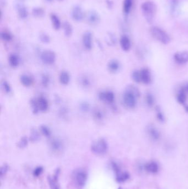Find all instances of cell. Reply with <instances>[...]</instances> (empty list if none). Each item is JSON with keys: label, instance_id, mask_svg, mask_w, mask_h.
Here are the masks:
<instances>
[{"label": "cell", "instance_id": "1", "mask_svg": "<svg viewBox=\"0 0 188 189\" xmlns=\"http://www.w3.org/2000/svg\"><path fill=\"white\" fill-rule=\"evenodd\" d=\"M140 96V92L138 88L133 85L127 86L123 95V102L126 108L134 109L138 99Z\"/></svg>", "mask_w": 188, "mask_h": 189}, {"label": "cell", "instance_id": "2", "mask_svg": "<svg viewBox=\"0 0 188 189\" xmlns=\"http://www.w3.org/2000/svg\"><path fill=\"white\" fill-rule=\"evenodd\" d=\"M90 149L95 155H105L108 151V143L105 139H97L92 142L90 146Z\"/></svg>", "mask_w": 188, "mask_h": 189}, {"label": "cell", "instance_id": "3", "mask_svg": "<svg viewBox=\"0 0 188 189\" xmlns=\"http://www.w3.org/2000/svg\"><path fill=\"white\" fill-rule=\"evenodd\" d=\"M151 34L153 38L163 44H168L171 41V38L164 30L157 27L151 28Z\"/></svg>", "mask_w": 188, "mask_h": 189}, {"label": "cell", "instance_id": "4", "mask_svg": "<svg viewBox=\"0 0 188 189\" xmlns=\"http://www.w3.org/2000/svg\"><path fill=\"white\" fill-rule=\"evenodd\" d=\"M141 10L146 20L148 22H151L156 13V7L154 3L151 1H146L142 3Z\"/></svg>", "mask_w": 188, "mask_h": 189}, {"label": "cell", "instance_id": "5", "mask_svg": "<svg viewBox=\"0 0 188 189\" xmlns=\"http://www.w3.org/2000/svg\"><path fill=\"white\" fill-rule=\"evenodd\" d=\"M111 166L113 171L116 174V181L119 183H123L126 182L130 178V174L127 172H124L121 169L119 164L113 161L111 162Z\"/></svg>", "mask_w": 188, "mask_h": 189}, {"label": "cell", "instance_id": "6", "mask_svg": "<svg viewBox=\"0 0 188 189\" xmlns=\"http://www.w3.org/2000/svg\"><path fill=\"white\" fill-rule=\"evenodd\" d=\"M73 178L77 185L81 187H82L86 184L88 178V175L87 173L85 172V170L79 169L76 170L74 173Z\"/></svg>", "mask_w": 188, "mask_h": 189}, {"label": "cell", "instance_id": "7", "mask_svg": "<svg viewBox=\"0 0 188 189\" xmlns=\"http://www.w3.org/2000/svg\"><path fill=\"white\" fill-rule=\"evenodd\" d=\"M98 98L100 101L109 105H111L114 103L115 95L113 91L111 90L100 91L98 93Z\"/></svg>", "mask_w": 188, "mask_h": 189}, {"label": "cell", "instance_id": "8", "mask_svg": "<svg viewBox=\"0 0 188 189\" xmlns=\"http://www.w3.org/2000/svg\"><path fill=\"white\" fill-rule=\"evenodd\" d=\"M40 58L43 63L47 65H51L54 64L55 61V53L53 51L50 50L44 51L41 54Z\"/></svg>", "mask_w": 188, "mask_h": 189}, {"label": "cell", "instance_id": "9", "mask_svg": "<svg viewBox=\"0 0 188 189\" xmlns=\"http://www.w3.org/2000/svg\"><path fill=\"white\" fill-rule=\"evenodd\" d=\"M60 169H57L55 174L51 176H48V182L50 189H61L59 182Z\"/></svg>", "mask_w": 188, "mask_h": 189}, {"label": "cell", "instance_id": "10", "mask_svg": "<svg viewBox=\"0 0 188 189\" xmlns=\"http://www.w3.org/2000/svg\"><path fill=\"white\" fill-rule=\"evenodd\" d=\"M141 83L145 85H150L152 82V77L150 69L142 68L140 70Z\"/></svg>", "mask_w": 188, "mask_h": 189}, {"label": "cell", "instance_id": "11", "mask_svg": "<svg viewBox=\"0 0 188 189\" xmlns=\"http://www.w3.org/2000/svg\"><path fill=\"white\" fill-rule=\"evenodd\" d=\"M147 133L151 139L153 141H157L160 138V133L158 129L153 125H149L147 127Z\"/></svg>", "mask_w": 188, "mask_h": 189}, {"label": "cell", "instance_id": "12", "mask_svg": "<svg viewBox=\"0 0 188 189\" xmlns=\"http://www.w3.org/2000/svg\"><path fill=\"white\" fill-rule=\"evenodd\" d=\"M143 168L148 173L155 174L159 172L160 166L156 161H150L144 165Z\"/></svg>", "mask_w": 188, "mask_h": 189}, {"label": "cell", "instance_id": "13", "mask_svg": "<svg viewBox=\"0 0 188 189\" xmlns=\"http://www.w3.org/2000/svg\"><path fill=\"white\" fill-rule=\"evenodd\" d=\"M71 16L73 20L76 22H81L84 17V13L82 9L79 6H75L73 8L71 12Z\"/></svg>", "mask_w": 188, "mask_h": 189}, {"label": "cell", "instance_id": "14", "mask_svg": "<svg viewBox=\"0 0 188 189\" xmlns=\"http://www.w3.org/2000/svg\"><path fill=\"white\" fill-rule=\"evenodd\" d=\"M92 34L90 32H86L84 33L82 38V42L85 48L87 50H91L93 47Z\"/></svg>", "mask_w": 188, "mask_h": 189}, {"label": "cell", "instance_id": "15", "mask_svg": "<svg viewBox=\"0 0 188 189\" xmlns=\"http://www.w3.org/2000/svg\"><path fill=\"white\" fill-rule=\"evenodd\" d=\"M50 148L54 152H60L61 151L63 148V142L60 139L58 138L51 139L50 142Z\"/></svg>", "mask_w": 188, "mask_h": 189}, {"label": "cell", "instance_id": "16", "mask_svg": "<svg viewBox=\"0 0 188 189\" xmlns=\"http://www.w3.org/2000/svg\"><path fill=\"white\" fill-rule=\"evenodd\" d=\"M174 59L179 64H185L188 62V53L186 52H178L174 55Z\"/></svg>", "mask_w": 188, "mask_h": 189}, {"label": "cell", "instance_id": "17", "mask_svg": "<svg viewBox=\"0 0 188 189\" xmlns=\"http://www.w3.org/2000/svg\"><path fill=\"white\" fill-rule=\"evenodd\" d=\"M38 109L40 112H46L49 109V102L44 96H39L36 98Z\"/></svg>", "mask_w": 188, "mask_h": 189}, {"label": "cell", "instance_id": "18", "mask_svg": "<svg viewBox=\"0 0 188 189\" xmlns=\"http://www.w3.org/2000/svg\"><path fill=\"white\" fill-rule=\"evenodd\" d=\"M108 70L112 73H117L120 68V64L116 59H112L108 63Z\"/></svg>", "mask_w": 188, "mask_h": 189}, {"label": "cell", "instance_id": "19", "mask_svg": "<svg viewBox=\"0 0 188 189\" xmlns=\"http://www.w3.org/2000/svg\"><path fill=\"white\" fill-rule=\"evenodd\" d=\"M87 20L88 23L92 25H97L100 21V17L98 14V13L95 11H92L88 13L87 17Z\"/></svg>", "mask_w": 188, "mask_h": 189}, {"label": "cell", "instance_id": "20", "mask_svg": "<svg viewBox=\"0 0 188 189\" xmlns=\"http://www.w3.org/2000/svg\"><path fill=\"white\" fill-rule=\"evenodd\" d=\"M121 48L123 51L128 52L130 49L131 42L130 39L126 35H123L120 39Z\"/></svg>", "mask_w": 188, "mask_h": 189}, {"label": "cell", "instance_id": "21", "mask_svg": "<svg viewBox=\"0 0 188 189\" xmlns=\"http://www.w3.org/2000/svg\"><path fill=\"white\" fill-rule=\"evenodd\" d=\"M20 82L23 86L25 87H29L33 85L34 80L32 76L27 74H23L20 76Z\"/></svg>", "mask_w": 188, "mask_h": 189}, {"label": "cell", "instance_id": "22", "mask_svg": "<svg viewBox=\"0 0 188 189\" xmlns=\"http://www.w3.org/2000/svg\"><path fill=\"white\" fill-rule=\"evenodd\" d=\"M177 100L179 103L181 105H185L187 100V93L183 90V88H181L178 91L177 95Z\"/></svg>", "mask_w": 188, "mask_h": 189}, {"label": "cell", "instance_id": "23", "mask_svg": "<svg viewBox=\"0 0 188 189\" xmlns=\"http://www.w3.org/2000/svg\"><path fill=\"white\" fill-rule=\"evenodd\" d=\"M59 81L63 85H67L70 81V75L68 71H62L59 75Z\"/></svg>", "mask_w": 188, "mask_h": 189}, {"label": "cell", "instance_id": "24", "mask_svg": "<svg viewBox=\"0 0 188 189\" xmlns=\"http://www.w3.org/2000/svg\"><path fill=\"white\" fill-rule=\"evenodd\" d=\"M79 83L81 86H82L83 88H89L91 86V80L90 78L88 77V76L83 75L81 76L79 79Z\"/></svg>", "mask_w": 188, "mask_h": 189}, {"label": "cell", "instance_id": "25", "mask_svg": "<svg viewBox=\"0 0 188 189\" xmlns=\"http://www.w3.org/2000/svg\"><path fill=\"white\" fill-rule=\"evenodd\" d=\"M50 20L51 21V23L53 25V27L55 30L60 29L61 26V23L60 19L59 18L58 16L55 14L52 13L50 15Z\"/></svg>", "mask_w": 188, "mask_h": 189}, {"label": "cell", "instance_id": "26", "mask_svg": "<svg viewBox=\"0 0 188 189\" xmlns=\"http://www.w3.org/2000/svg\"><path fill=\"white\" fill-rule=\"evenodd\" d=\"M8 62L11 66L16 68L20 64V58L15 54H11L8 57Z\"/></svg>", "mask_w": 188, "mask_h": 189}, {"label": "cell", "instance_id": "27", "mask_svg": "<svg viewBox=\"0 0 188 189\" xmlns=\"http://www.w3.org/2000/svg\"><path fill=\"white\" fill-rule=\"evenodd\" d=\"M17 8V12L18 16L21 19L24 20V19H26L28 17V12L27 9L25 7H24V6L18 5Z\"/></svg>", "mask_w": 188, "mask_h": 189}, {"label": "cell", "instance_id": "28", "mask_svg": "<svg viewBox=\"0 0 188 189\" xmlns=\"http://www.w3.org/2000/svg\"><path fill=\"white\" fill-rule=\"evenodd\" d=\"M93 119H95L96 121L101 122L103 120L104 115L103 111H102L100 109L97 108L95 109L93 111Z\"/></svg>", "mask_w": 188, "mask_h": 189}, {"label": "cell", "instance_id": "29", "mask_svg": "<svg viewBox=\"0 0 188 189\" xmlns=\"http://www.w3.org/2000/svg\"><path fill=\"white\" fill-rule=\"evenodd\" d=\"M40 138V133L36 129L32 128L30 131L29 139L32 142L38 141Z\"/></svg>", "mask_w": 188, "mask_h": 189}, {"label": "cell", "instance_id": "30", "mask_svg": "<svg viewBox=\"0 0 188 189\" xmlns=\"http://www.w3.org/2000/svg\"><path fill=\"white\" fill-rule=\"evenodd\" d=\"M63 31H64V34L65 35L66 37H69L72 34L73 29L72 27V25H71L70 23H68V22H65L63 23Z\"/></svg>", "mask_w": 188, "mask_h": 189}, {"label": "cell", "instance_id": "31", "mask_svg": "<svg viewBox=\"0 0 188 189\" xmlns=\"http://www.w3.org/2000/svg\"><path fill=\"white\" fill-rule=\"evenodd\" d=\"M155 97L150 92H147L146 93L145 96V102L146 105L149 107H151L153 106L155 103Z\"/></svg>", "mask_w": 188, "mask_h": 189}, {"label": "cell", "instance_id": "32", "mask_svg": "<svg viewBox=\"0 0 188 189\" xmlns=\"http://www.w3.org/2000/svg\"><path fill=\"white\" fill-rule=\"evenodd\" d=\"M39 129H40V133L43 134V136H44L46 137L49 138L51 136V131L48 126L46 125H42L40 126Z\"/></svg>", "mask_w": 188, "mask_h": 189}, {"label": "cell", "instance_id": "33", "mask_svg": "<svg viewBox=\"0 0 188 189\" xmlns=\"http://www.w3.org/2000/svg\"><path fill=\"white\" fill-rule=\"evenodd\" d=\"M133 5V0H124L123 4V10L125 13H129Z\"/></svg>", "mask_w": 188, "mask_h": 189}, {"label": "cell", "instance_id": "34", "mask_svg": "<svg viewBox=\"0 0 188 189\" xmlns=\"http://www.w3.org/2000/svg\"><path fill=\"white\" fill-rule=\"evenodd\" d=\"M28 140L29 139L28 137L25 136L23 137L18 142L17 146L21 149L24 148L28 146Z\"/></svg>", "mask_w": 188, "mask_h": 189}, {"label": "cell", "instance_id": "35", "mask_svg": "<svg viewBox=\"0 0 188 189\" xmlns=\"http://www.w3.org/2000/svg\"><path fill=\"white\" fill-rule=\"evenodd\" d=\"M42 84L44 88H47L50 84V78L47 74H43L42 76Z\"/></svg>", "mask_w": 188, "mask_h": 189}, {"label": "cell", "instance_id": "36", "mask_svg": "<svg viewBox=\"0 0 188 189\" xmlns=\"http://www.w3.org/2000/svg\"><path fill=\"white\" fill-rule=\"evenodd\" d=\"M30 107L32 109V111L34 114H37L39 112L38 109L37 102L36 98H32L30 100Z\"/></svg>", "mask_w": 188, "mask_h": 189}, {"label": "cell", "instance_id": "37", "mask_svg": "<svg viewBox=\"0 0 188 189\" xmlns=\"http://www.w3.org/2000/svg\"><path fill=\"white\" fill-rule=\"evenodd\" d=\"M1 38L5 42H10L12 40L13 36L10 32L3 31L1 33Z\"/></svg>", "mask_w": 188, "mask_h": 189}, {"label": "cell", "instance_id": "38", "mask_svg": "<svg viewBox=\"0 0 188 189\" xmlns=\"http://www.w3.org/2000/svg\"><path fill=\"white\" fill-rule=\"evenodd\" d=\"M155 112H156V117L158 121L162 123L164 122L165 121V117L159 107H157L155 109Z\"/></svg>", "mask_w": 188, "mask_h": 189}, {"label": "cell", "instance_id": "39", "mask_svg": "<svg viewBox=\"0 0 188 189\" xmlns=\"http://www.w3.org/2000/svg\"><path fill=\"white\" fill-rule=\"evenodd\" d=\"M33 15L37 17H42L44 15V11L42 8H35L33 10Z\"/></svg>", "mask_w": 188, "mask_h": 189}, {"label": "cell", "instance_id": "40", "mask_svg": "<svg viewBox=\"0 0 188 189\" xmlns=\"http://www.w3.org/2000/svg\"><path fill=\"white\" fill-rule=\"evenodd\" d=\"M1 86L3 90L5 93H10L11 92V87L7 81H3L1 83Z\"/></svg>", "mask_w": 188, "mask_h": 189}, {"label": "cell", "instance_id": "41", "mask_svg": "<svg viewBox=\"0 0 188 189\" xmlns=\"http://www.w3.org/2000/svg\"><path fill=\"white\" fill-rule=\"evenodd\" d=\"M131 78L133 81H135L136 83H141L140 70H136L133 71L131 75Z\"/></svg>", "mask_w": 188, "mask_h": 189}, {"label": "cell", "instance_id": "42", "mask_svg": "<svg viewBox=\"0 0 188 189\" xmlns=\"http://www.w3.org/2000/svg\"><path fill=\"white\" fill-rule=\"evenodd\" d=\"M8 170V166L7 164H3L0 169V176L1 178H2L3 177L5 176L6 174H7V173Z\"/></svg>", "mask_w": 188, "mask_h": 189}, {"label": "cell", "instance_id": "43", "mask_svg": "<svg viewBox=\"0 0 188 189\" xmlns=\"http://www.w3.org/2000/svg\"><path fill=\"white\" fill-rule=\"evenodd\" d=\"M90 109V104L87 102H83L80 104V109L83 112H87Z\"/></svg>", "mask_w": 188, "mask_h": 189}, {"label": "cell", "instance_id": "44", "mask_svg": "<svg viewBox=\"0 0 188 189\" xmlns=\"http://www.w3.org/2000/svg\"><path fill=\"white\" fill-rule=\"evenodd\" d=\"M40 40L43 43H48L50 42V38L48 34L45 33H42L40 35Z\"/></svg>", "mask_w": 188, "mask_h": 189}, {"label": "cell", "instance_id": "45", "mask_svg": "<svg viewBox=\"0 0 188 189\" xmlns=\"http://www.w3.org/2000/svg\"><path fill=\"white\" fill-rule=\"evenodd\" d=\"M43 170L44 169L42 166H38L33 171V175L35 177H39L43 173Z\"/></svg>", "mask_w": 188, "mask_h": 189}, {"label": "cell", "instance_id": "46", "mask_svg": "<svg viewBox=\"0 0 188 189\" xmlns=\"http://www.w3.org/2000/svg\"><path fill=\"white\" fill-rule=\"evenodd\" d=\"M68 111L67 110V109H66L65 107H63L62 109H61L59 111V115L61 117H63V116H66L67 114H68Z\"/></svg>", "mask_w": 188, "mask_h": 189}, {"label": "cell", "instance_id": "47", "mask_svg": "<svg viewBox=\"0 0 188 189\" xmlns=\"http://www.w3.org/2000/svg\"><path fill=\"white\" fill-rule=\"evenodd\" d=\"M181 88H183V90L187 93V94H188V83H184L183 86H181Z\"/></svg>", "mask_w": 188, "mask_h": 189}, {"label": "cell", "instance_id": "48", "mask_svg": "<svg viewBox=\"0 0 188 189\" xmlns=\"http://www.w3.org/2000/svg\"><path fill=\"white\" fill-rule=\"evenodd\" d=\"M185 109H186V111L188 112V106H186L185 107Z\"/></svg>", "mask_w": 188, "mask_h": 189}, {"label": "cell", "instance_id": "49", "mask_svg": "<svg viewBox=\"0 0 188 189\" xmlns=\"http://www.w3.org/2000/svg\"><path fill=\"white\" fill-rule=\"evenodd\" d=\"M118 189H123V187H119V188H118Z\"/></svg>", "mask_w": 188, "mask_h": 189}, {"label": "cell", "instance_id": "50", "mask_svg": "<svg viewBox=\"0 0 188 189\" xmlns=\"http://www.w3.org/2000/svg\"><path fill=\"white\" fill-rule=\"evenodd\" d=\"M48 1H52V0H47Z\"/></svg>", "mask_w": 188, "mask_h": 189}]
</instances>
